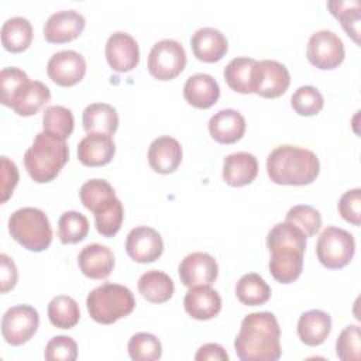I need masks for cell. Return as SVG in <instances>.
Instances as JSON below:
<instances>
[{
    "instance_id": "6da1fadb",
    "label": "cell",
    "mask_w": 361,
    "mask_h": 361,
    "mask_svg": "<svg viewBox=\"0 0 361 361\" xmlns=\"http://www.w3.org/2000/svg\"><path fill=\"white\" fill-rule=\"evenodd\" d=\"M281 329L271 312L247 314L234 340V350L241 361H276L281 350Z\"/></svg>"
},
{
    "instance_id": "7a4b0ae2",
    "label": "cell",
    "mask_w": 361,
    "mask_h": 361,
    "mask_svg": "<svg viewBox=\"0 0 361 361\" xmlns=\"http://www.w3.org/2000/svg\"><path fill=\"white\" fill-rule=\"evenodd\" d=\"M267 172L274 183L303 186L317 178L320 162L310 149L296 145H279L267 158Z\"/></svg>"
},
{
    "instance_id": "3957f363",
    "label": "cell",
    "mask_w": 361,
    "mask_h": 361,
    "mask_svg": "<svg viewBox=\"0 0 361 361\" xmlns=\"http://www.w3.org/2000/svg\"><path fill=\"white\" fill-rule=\"evenodd\" d=\"M68 159L69 147L65 138L44 130L25 151L24 166L34 182L47 183L56 178Z\"/></svg>"
},
{
    "instance_id": "277c9868",
    "label": "cell",
    "mask_w": 361,
    "mask_h": 361,
    "mask_svg": "<svg viewBox=\"0 0 361 361\" xmlns=\"http://www.w3.org/2000/svg\"><path fill=\"white\" fill-rule=\"evenodd\" d=\"M86 307L94 322L111 324L134 310L135 299L127 286L106 282L90 290L86 298Z\"/></svg>"
},
{
    "instance_id": "5b68a950",
    "label": "cell",
    "mask_w": 361,
    "mask_h": 361,
    "mask_svg": "<svg viewBox=\"0 0 361 361\" xmlns=\"http://www.w3.org/2000/svg\"><path fill=\"white\" fill-rule=\"evenodd\" d=\"M11 237L28 251L41 252L52 241V228L47 214L37 207L17 209L8 219Z\"/></svg>"
},
{
    "instance_id": "8992f818",
    "label": "cell",
    "mask_w": 361,
    "mask_h": 361,
    "mask_svg": "<svg viewBox=\"0 0 361 361\" xmlns=\"http://www.w3.org/2000/svg\"><path fill=\"white\" fill-rule=\"evenodd\" d=\"M355 252V240L344 228L326 227L316 243L317 259L329 269H340L350 264Z\"/></svg>"
},
{
    "instance_id": "52a82bcc",
    "label": "cell",
    "mask_w": 361,
    "mask_h": 361,
    "mask_svg": "<svg viewBox=\"0 0 361 361\" xmlns=\"http://www.w3.org/2000/svg\"><path fill=\"white\" fill-rule=\"evenodd\" d=\"M186 65V52L176 39L165 38L155 42L148 54V72L158 80L176 78Z\"/></svg>"
},
{
    "instance_id": "ba28073f",
    "label": "cell",
    "mask_w": 361,
    "mask_h": 361,
    "mask_svg": "<svg viewBox=\"0 0 361 361\" xmlns=\"http://www.w3.org/2000/svg\"><path fill=\"white\" fill-rule=\"evenodd\" d=\"M344 55L345 51L341 38L330 30L316 31L307 41L306 56L317 69L327 71L337 68L344 61Z\"/></svg>"
},
{
    "instance_id": "9c48e42d",
    "label": "cell",
    "mask_w": 361,
    "mask_h": 361,
    "mask_svg": "<svg viewBox=\"0 0 361 361\" xmlns=\"http://www.w3.org/2000/svg\"><path fill=\"white\" fill-rule=\"evenodd\" d=\"M39 314L30 305H16L6 310L1 319V334L6 343L21 345L27 343L37 331Z\"/></svg>"
},
{
    "instance_id": "30bf717a",
    "label": "cell",
    "mask_w": 361,
    "mask_h": 361,
    "mask_svg": "<svg viewBox=\"0 0 361 361\" xmlns=\"http://www.w3.org/2000/svg\"><path fill=\"white\" fill-rule=\"evenodd\" d=\"M290 83V75L285 65L274 59L257 61L254 69V93L275 99L282 96Z\"/></svg>"
},
{
    "instance_id": "8fae6325",
    "label": "cell",
    "mask_w": 361,
    "mask_h": 361,
    "mask_svg": "<svg viewBox=\"0 0 361 361\" xmlns=\"http://www.w3.org/2000/svg\"><path fill=\"white\" fill-rule=\"evenodd\" d=\"M47 73L49 79L59 86H73L83 79L86 73V61L73 49L58 51L49 58Z\"/></svg>"
},
{
    "instance_id": "7c38bea8",
    "label": "cell",
    "mask_w": 361,
    "mask_h": 361,
    "mask_svg": "<svg viewBox=\"0 0 361 361\" xmlns=\"http://www.w3.org/2000/svg\"><path fill=\"white\" fill-rule=\"evenodd\" d=\"M126 251L135 262H154L162 255L164 241L161 234L152 227L137 226L127 234Z\"/></svg>"
},
{
    "instance_id": "4fadbf2b",
    "label": "cell",
    "mask_w": 361,
    "mask_h": 361,
    "mask_svg": "<svg viewBox=\"0 0 361 361\" xmlns=\"http://www.w3.org/2000/svg\"><path fill=\"white\" fill-rule=\"evenodd\" d=\"M106 59L116 72H130L140 62V49L137 41L124 31L113 32L106 42Z\"/></svg>"
},
{
    "instance_id": "5bb4252c",
    "label": "cell",
    "mask_w": 361,
    "mask_h": 361,
    "mask_svg": "<svg viewBox=\"0 0 361 361\" xmlns=\"http://www.w3.org/2000/svg\"><path fill=\"white\" fill-rule=\"evenodd\" d=\"M180 282L188 286L212 285L219 275V265L216 259L207 252H192L186 255L178 268Z\"/></svg>"
},
{
    "instance_id": "9a60e30c",
    "label": "cell",
    "mask_w": 361,
    "mask_h": 361,
    "mask_svg": "<svg viewBox=\"0 0 361 361\" xmlns=\"http://www.w3.org/2000/svg\"><path fill=\"white\" fill-rule=\"evenodd\" d=\"M85 24L83 14L76 10L55 11L44 24V37L52 44L69 42L82 34Z\"/></svg>"
},
{
    "instance_id": "2e32d148",
    "label": "cell",
    "mask_w": 361,
    "mask_h": 361,
    "mask_svg": "<svg viewBox=\"0 0 361 361\" xmlns=\"http://www.w3.org/2000/svg\"><path fill=\"white\" fill-rule=\"evenodd\" d=\"M183 306L186 313L196 320H209L221 310V298L210 285H196L185 295Z\"/></svg>"
},
{
    "instance_id": "e0dca14e",
    "label": "cell",
    "mask_w": 361,
    "mask_h": 361,
    "mask_svg": "<svg viewBox=\"0 0 361 361\" xmlns=\"http://www.w3.org/2000/svg\"><path fill=\"white\" fill-rule=\"evenodd\" d=\"M82 274L90 279H104L114 268L113 251L102 244L93 243L83 247L78 255Z\"/></svg>"
},
{
    "instance_id": "ac0fdd59",
    "label": "cell",
    "mask_w": 361,
    "mask_h": 361,
    "mask_svg": "<svg viewBox=\"0 0 361 361\" xmlns=\"http://www.w3.org/2000/svg\"><path fill=\"white\" fill-rule=\"evenodd\" d=\"M116 152L111 135L87 133L78 144V158L86 166H103L109 164Z\"/></svg>"
},
{
    "instance_id": "d6986e66",
    "label": "cell",
    "mask_w": 361,
    "mask_h": 361,
    "mask_svg": "<svg viewBox=\"0 0 361 361\" xmlns=\"http://www.w3.org/2000/svg\"><path fill=\"white\" fill-rule=\"evenodd\" d=\"M182 161V147L179 141L169 135L155 138L148 148L149 166L162 175L172 173Z\"/></svg>"
},
{
    "instance_id": "ffe728a7",
    "label": "cell",
    "mask_w": 361,
    "mask_h": 361,
    "mask_svg": "<svg viewBox=\"0 0 361 361\" xmlns=\"http://www.w3.org/2000/svg\"><path fill=\"white\" fill-rule=\"evenodd\" d=\"M190 47L199 61L212 63L220 61L226 55L228 42L224 34L217 28L202 27L192 34Z\"/></svg>"
},
{
    "instance_id": "44dd1931",
    "label": "cell",
    "mask_w": 361,
    "mask_h": 361,
    "mask_svg": "<svg viewBox=\"0 0 361 361\" xmlns=\"http://www.w3.org/2000/svg\"><path fill=\"white\" fill-rule=\"evenodd\" d=\"M209 133L220 144L237 142L245 133V118L234 109H223L209 120Z\"/></svg>"
},
{
    "instance_id": "7402d4cb",
    "label": "cell",
    "mask_w": 361,
    "mask_h": 361,
    "mask_svg": "<svg viewBox=\"0 0 361 361\" xmlns=\"http://www.w3.org/2000/svg\"><path fill=\"white\" fill-rule=\"evenodd\" d=\"M269 272L281 283L295 282L303 269V251L296 248H274L269 251Z\"/></svg>"
},
{
    "instance_id": "603a6c76",
    "label": "cell",
    "mask_w": 361,
    "mask_h": 361,
    "mask_svg": "<svg viewBox=\"0 0 361 361\" xmlns=\"http://www.w3.org/2000/svg\"><path fill=\"white\" fill-rule=\"evenodd\" d=\"M220 96L217 80L207 73H195L189 76L183 86L185 100L196 109L212 107Z\"/></svg>"
},
{
    "instance_id": "cb8c5ba5",
    "label": "cell",
    "mask_w": 361,
    "mask_h": 361,
    "mask_svg": "<svg viewBox=\"0 0 361 361\" xmlns=\"http://www.w3.org/2000/svg\"><path fill=\"white\" fill-rule=\"evenodd\" d=\"M258 173V161L250 152H234L224 158L223 179L230 186H245L251 183Z\"/></svg>"
},
{
    "instance_id": "d4e9b609",
    "label": "cell",
    "mask_w": 361,
    "mask_h": 361,
    "mask_svg": "<svg viewBox=\"0 0 361 361\" xmlns=\"http://www.w3.org/2000/svg\"><path fill=\"white\" fill-rule=\"evenodd\" d=\"M331 331V317L329 313L312 309L300 314L298 320V336L302 343L310 347L320 345Z\"/></svg>"
},
{
    "instance_id": "484cf974",
    "label": "cell",
    "mask_w": 361,
    "mask_h": 361,
    "mask_svg": "<svg viewBox=\"0 0 361 361\" xmlns=\"http://www.w3.org/2000/svg\"><path fill=\"white\" fill-rule=\"evenodd\" d=\"M82 123L87 133L113 135L118 127V114L109 103H92L85 107Z\"/></svg>"
},
{
    "instance_id": "4316f807",
    "label": "cell",
    "mask_w": 361,
    "mask_h": 361,
    "mask_svg": "<svg viewBox=\"0 0 361 361\" xmlns=\"http://www.w3.org/2000/svg\"><path fill=\"white\" fill-rule=\"evenodd\" d=\"M257 61L248 56H237L224 68V80L237 93H254V69Z\"/></svg>"
},
{
    "instance_id": "83f0119b",
    "label": "cell",
    "mask_w": 361,
    "mask_h": 361,
    "mask_svg": "<svg viewBox=\"0 0 361 361\" xmlns=\"http://www.w3.org/2000/svg\"><path fill=\"white\" fill-rule=\"evenodd\" d=\"M138 290L148 302L164 303L172 298L175 286L168 274L158 269H151L140 276Z\"/></svg>"
},
{
    "instance_id": "f1b7e54d",
    "label": "cell",
    "mask_w": 361,
    "mask_h": 361,
    "mask_svg": "<svg viewBox=\"0 0 361 361\" xmlns=\"http://www.w3.org/2000/svg\"><path fill=\"white\" fill-rule=\"evenodd\" d=\"M32 41V25L25 17H10L1 25V44L10 52L25 51Z\"/></svg>"
},
{
    "instance_id": "f546056e",
    "label": "cell",
    "mask_w": 361,
    "mask_h": 361,
    "mask_svg": "<svg viewBox=\"0 0 361 361\" xmlns=\"http://www.w3.org/2000/svg\"><path fill=\"white\" fill-rule=\"evenodd\" d=\"M51 99V90L39 80H30L20 96L13 103L11 109L23 117L38 113Z\"/></svg>"
},
{
    "instance_id": "4dcf8cb0",
    "label": "cell",
    "mask_w": 361,
    "mask_h": 361,
    "mask_svg": "<svg viewBox=\"0 0 361 361\" xmlns=\"http://www.w3.org/2000/svg\"><path fill=\"white\" fill-rule=\"evenodd\" d=\"M235 296L243 305L258 306L268 302L271 298V288L261 275L250 272L238 279L235 285Z\"/></svg>"
},
{
    "instance_id": "1f68e13d",
    "label": "cell",
    "mask_w": 361,
    "mask_h": 361,
    "mask_svg": "<svg viewBox=\"0 0 361 361\" xmlns=\"http://www.w3.org/2000/svg\"><path fill=\"white\" fill-rule=\"evenodd\" d=\"M96 230L104 237H113L118 233L124 219V209L121 200L114 196L102 206H99L94 212Z\"/></svg>"
},
{
    "instance_id": "d6a6232c",
    "label": "cell",
    "mask_w": 361,
    "mask_h": 361,
    "mask_svg": "<svg viewBox=\"0 0 361 361\" xmlns=\"http://www.w3.org/2000/svg\"><path fill=\"white\" fill-rule=\"evenodd\" d=\"M48 317L58 329H72L80 319L79 305L68 295H58L48 303Z\"/></svg>"
},
{
    "instance_id": "836d02e7",
    "label": "cell",
    "mask_w": 361,
    "mask_h": 361,
    "mask_svg": "<svg viewBox=\"0 0 361 361\" xmlns=\"http://www.w3.org/2000/svg\"><path fill=\"white\" fill-rule=\"evenodd\" d=\"M327 7L330 13L341 23V27L354 39V42L360 44V18H361L360 1L331 0V1H327Z\"/></svg>"
},
{
    "instance_id": "e575fe53",
    "label": "cell",
    "mask_w": 361,
    "mask_h": 361,
    "mask_svg": "<svg viewBox=\"0 0 361 361\" xmlns=\"http://www.w3.org/2000/svg\"><path fill=\"white\" fill-rule=\"evenodd\" d=\"M306 235L300 228L293 226L292 223L283 221L275 224L267 235V247L268 250L274 248H296L305 252L306 250Z\"/></svg>"
},
{
    "instance_id": "d590c367",
    "label": "cell",
    "mask_w": 361,
    "mask_h": 361,
    "mask_svg": "<svg viewBox=\"0 0 361 361\" xmlns=\"http://www.w3.org/2000/svg\"><path fill=\"white\" fill-rule=\"evenodd\" d=\"M89 233V220L85 214L68 210L58 220V237L63 244H76L86 238Z\"/></svg>"
},
{
    "instance_id": "8d00e7d4",
    "label": "cell",
    "mask_w": 361,
    "mask_h": 361,
    "mask_svg": "<svg viewBox=\"0 0 361 361\" xmlns=\"http://www.w3.org/2000/svg\"><path fill=\"white\" fill-rule=\"evenodd\" d=\"M128 354L134 361H157L162 355V345L151 333H135L128 341Z\"/></svg>"
},
{
    "instance_id": "74e56055",
    "label": "cell",
    "mask_w": 361,
    "mask_h": 361,
    "mask_svg": "<svg viewBox=\"0 0 361 361\" xmlns=\"http://www.w3.org/2000/svg\"><path fill=\"white\" fill-rule=\"evenodd\" d=\"M42 127L45 131L68 138L75 127V118L69 109L63 106H49L42 116Z\"/></svg>"
},
{
    "instance_id": "f35d334b",
    "label": "cell",
    "mask_w": 361,
    "mask_h": 361,
    "mask_svg": "<svg viewBox=\"0 0 361 361\" xmlns=\"http://www.w3.org/2000/svg\"><path fill=\"white\" fill-rule=\"evenodd\" d=\"M28 82L30 79L27 73L20 68H16V66L3 68L0 72L1 103L7 107H11Z\"/></svg>"
},
{
    "instance_id": "ab89813d",
    "label": "cell",
    "mask_w": 361,
    "mask_h": 361,
    "mask_svg": "<svg viewBox=\"0 0 361 361\" xmlns=\"http://www.w3.org/2000/svg\"><path fill=\"white\" fill-rule=\"evenodd\" d=\"M114 196L116 192L113 186L104 179H90L85 182L79 190L82 204L90 212H94L99 206H102Z\"/></svg>"
},
{
    "instance_id": "60d3db41",
    "label": "cell",
    "mask_w": 361,
    "mask_h": 361,
    "mask_svg": "<svg viewBox=\"0 0 361 361\" xmlns=\"http://www.w3.org/2000/svg\"><path fill=\"white\" fill-rule=\"evenodd\" d=\"M290 106L299 116L309 117L317 114L323 109L324 99L319 89L310 85H305L295 90L290 97Z\"/></svg>"
},
{
    "instance_id": "b9f144b4",
    "label": "cell",
    "mask_w": 361,
    "mask_h": 361,
    "mask_svg": "<svg viewBox=\"0 0 361 361\" xmlns=\"http://www.w3.org/2000/svg\"><path fill=\"white\" fill-rule=\"evenodd\" d=\"M285 221L300 228L306 237H313L322 227V216L319 210L309 204H296L290 207Z\"/></svg>"
},
{
    "instance_id": "7bdbcfd3",
    "label": "cell",
    "mask_w": 361,
    "mask_h": 361,
    "mask_svg": "<svg viewBox=\"0 0 361 361\" xmlns=\"http://www.w3.org/2000/svg\"><path fill=\"white\" fill-rule=\"evenodd\" d=\"M360 327L357 324L347 326L336 341V354L343 361H358L361 357Z\"/></svg>"
},
{
    "instance_id": "ee69618b",
    "label": "cell",
    "mask_w": 361,
    "mask_h": 361,
    "mask_svg": "<svg viewBox=\"0 0 361 361\" xmlns=\"http://www.w3.org/2000/svg\"><path fill=\"white\" fill-rule=\"evenodd\" d=\"M44 357L47 361H75L78 344L69 336H55L47 343Z\"/></svg>"
},
{
    "instance_id": "f6af8a7d",
    "label": "cell",
    "mask_w": 361,
    "mask_h": 361,
    "mask_svg": "<svg viewBox=\"0 0 361 361\" xmlns=\"http://www.w3.org/2000/svg\"><path fill=\"white\" fill-rule=\"evenodd\" d=\"M338 213L345 221L354 226H360L361 223V189L360 188L347 190L341 195L338 200Z\"/></svg>"
},
{
    "instance_id": "bcb514c9",
    "label": "cell",
    "mask_w": 361,
    "mask_h": 361,
    "mask_svg": "<svg viewBox=\"0 0 361 361\" xmlns=\"http://www.w3.org/2000/svg\"><path fill=\"white\" fill-rule=\"evenodd\" d=\"M18 183V169L7 157H1V203H6Z\"/></svg>"
},
{
    "instance_id": "7dc6e473",
    "label": "cell",
    "mask_w": 361,
    "mask_h": 361,
    "mask_svg": "<svg viewBox=\"0 0 361 361\" xmlns=\"http://www.w3.org/2000/svg\"><path fill=\"white\" fill-rule=\"evenodd\" d=\"M18 272L14 261L7 254H0V290L6 293L11 290L17 283Z\"/></svg>"
},
{
    "instance_id": "c3c4849f",
    "label": "cell",
    "mask_w": 361,
    "mask_h": 361,
    "mask_svg": "<svg viewBox=\"0 0 361 361\" xmlns=\"http://www.w3.org/2000/svg\"><path fill=\"white\" fill-rule=\"evenodd\" d=\"M196 361H228V354L226 350L216 343H207L199 347L196 355Z\"/></svg>"
}]
</instances>
